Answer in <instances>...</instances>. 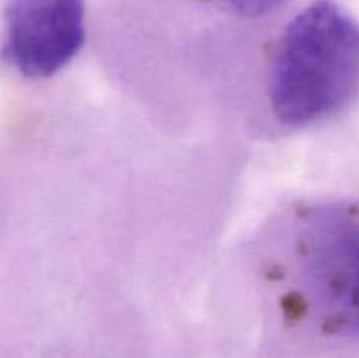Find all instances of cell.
<instances>
[{
	"label": "cell",
	"mask_w": 359,
	"mask_h": 358,
	"mask_svg": "<svg viewBox=\"0 0 359 358\" xmlns=\"http://www.w3.org/2000/svg\"><path fill=\"white\" fill-rule=\"evenodd\" d=\"M223 2L245 16H258V14L269 13L283 0H223Z\"/></svg>",
	"instance_id": "277c9868"
},
{
	"label": "cell",
	"mask_w": 359,
	"mask_h": 358,
	"mask_svg": "<svg viewBox=\"0 0 359 358\" xmlns=\"http://www.w3.org/2000/svg\"><path fill=\"white\" fill-rule=\"evenodd\" d=\"M83 41V0H9L0 58L21 76L42 79L63 69Z\"/></svg>",
	"instance_id": "3957f363"
},
{
	"label": "cell",
	"mask_w": 359,
	"mask_h": 358,
	"mask_svg": "<svg viewBox=\"0 0 359 358\" xmlns=\"http://www.w3.org/2000/svg\"><path fill=\"white\" fill-rule=\"evenodd\" d=\"M302 235L307 276L326 321L359 336V211L346 204L316 207Z\"/></svg>",
	"instance_id": "7a4b0ae2"
},
{
	"label": "cell",
	"mask_w": 359,
	"mask_h": 358,
	"mask_svg": "<svg viewBox=\"0 0 359 358\" xmlns=\"http://www.w3.org/2000/svg\"><path fill=\"white\" fill-rule=\"evenodd\" d=\"M359 90V25L347 11L319 0L302 11L280 41L272 107L291 126L326 118Z\"/></svg>",
	"instance_id": "6da1fadb"
}]
</instances>
